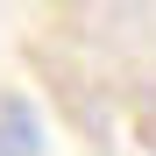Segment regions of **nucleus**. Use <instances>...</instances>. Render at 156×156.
<instances>
[{
  "label": "nucleus",
  "instance_id": "1",
  "mask_svg": "<svg viewBox=\"0 0 156 156\" xmlns=\"http://www.w3.org/2000/svg\"><path fill=\"white\" fill-rule=\"evenodd\" d=\"M0 156H43V121L21 92H0Z\"/></svg>",
  "mask_w": 156,
  "mask_h": 156
}]
</instances>
